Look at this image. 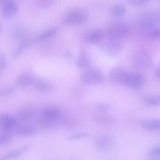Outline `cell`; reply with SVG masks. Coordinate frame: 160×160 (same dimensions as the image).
<instances>
[{
	"instance_id": "484cf974",
	"label": "cell",
	"mask_w": 160,
	"mask_h": 160,
	"mask_svg": "<svg viewBox=\"0 0 160 160\" xmlns=\"http://www.w3.org/2000/svg\"><path fill=\"white\" fill-rule=\"evenodd\" d=\"M29 43V42L27 39H26L24 41H22L20 42L19 45L16 49V50L14 51V52L12 54V58L14 60H16L17 59H18V58L21 56V54L22 53V52L24 51V49L28 46Z\"/></svg>"
},
{
	"instance_id": "30bf717a",
	"label": "cell",
	"mask_w": 160,
	"mask_h": 160,
	"mask_svg": "<svg viewBox=\"0 0 160 160\" xmlns=\"http://www.w3.org/2000/svg\"><path fill=\"white\" fill-rule=\"evenodd\" d=\"M106 52L111 56H116L120 53L123 48L122 44L119 39L108 38L104 46Z\"/></svg>"
},
{
	"instance_id": "9c48e42d",
	"label": "cell",
	"mask_w": 160,
	"mask_h": 160,
	"mask_svg": "<svg viewBox=\"0 0 160 160\" xmlns=\"http://www.w3.org/2000/svg\"><path fill=\"white\" fill-rule=\"evenodd\" d=\"M128 72H129L123 68L116 67L110 71L109 78L113 83L124 84Z\"/></svg>"
},
{
	"instance_id": "8d00e7d4",
	"label": "cell",
	"mask_w": 160,
	"mask_h": 160,
	"mask_svg": "<svg viewBox=\"0 0 160 160\" xmlns=\"http://www.w3.org/2000/svg\"><path fill=\"white\" fill-rule=\"evenodd\" d=\"M155 76L158 78H159V77H160V69H159V68H158L156 69V71H155Z\"/></svg>"
},
{
	"instance_id": "277c9868",
	"label": "cell",
	"mask_w": 160,
	"mask_h": 160,
	"mask_svg": "<svg viewBox=\"0 0 160 160\" xmlns=\"http://www.w3.org/2000/svg\"><path fill=\"white\" fill-rule=\"evenodd\" d=\"M81 81L89 85H97L102 83L104 81L102 72L98 68H90L82 73Z\"/></svg>"
},
{
	"instance_id": "d6986e66",
	"label": "cell",
	"mask_w": 160,
	"mask_h": 160,
	"mask_svg": "<svg viewBox=\"0 0 160 160\" xmlns=\"http://www.w3.org/2000/svg\"><path fill=\"white\" fill-rule=\"evenodd\" d=\"M28 149H29V146L25 145L20 148L12 149L10 151L8 152L4 156H2L0 160H10L12 159L18 158V157L21 156L23 153L26 152Z\"/></svg>"
},
{
	"instance_id": "60d3db41",
	"label": "cell",
	"mask_w": 160,
	"mask_h": 160,
	"mask_svg": "<svg viewBox=\"0 0 160 160\" xmlns=\"http://www.w3.org/2000/svg\"><path fill=\"white\" fill-rule=\"evenodd\" d=\"M0 76H1V72H0Z\"/></svg>"
},
{
	"instance_id": "1f68e13d",
	"label": "cell",
	"mask_w": 160,
	"mask_h": 160,
	"mask_svg": "<svg viewBox=\"0 0 160 160\" xmlns=\"http://www.w3.org/2000/svg\"><path fill=\"white\" fill-rule=\"evenodd\" d=\"M14 91H15L14 88L11 86H8L4 87L0 89V97L11 95L14 92Z\"/></svg>"
},
{
	"instance_id": "4fadbf2b",
	"label": "cell",
	"mask_w": 160,
	"mask_h": 160,
	"mask_svg": "<svg viewBox=\"0 0 160 160\" xmlns=\"http://www.w3.org/2000/svg\"><path fill=\"white\" fill-rule=\"evenodd\" d=\"M34 80L35 78L32 74L28 72H24L17 78L15 84L19 88H26L33 84Z\"/></svg>"
},
{
	"instance_id": "9a60e30c",
	"label": "cell",
	"mask_w": 160,
	"mask_h": 160,
	"mask_svg": "<svg viewBox=\"0 0 160 160\" xmlns=\"http://www.w3.org/2000/svg\"><path fill=\"white\" fill-rule=\"evenodd\" d=\"M58 121L52 120L45 118L41 114H39L36 118V123L38 126L46 129H52L57 127L58 124Z\"/></svg>"
},
{
	"instance_id": "f546056e",
	"label": "cell",
	"mask_w": 160,
	"mask_h": 160,
	"mask_svg": "<svg viewBox=\"0 0 160 160\" xmlns=\"http://www.w3.org/2000/svg\"><path fill=\"white\" fill-rule=\"evenodd\" d=\"M95 107L100 113H106L111 109V105L106 102H98L96 104Z\"/></svg>"
},
{
	"instance_id": "5bb4252c",
	"label": "cell",
	"mask_w": 160,
	"mask_h": 160,
	"mask_svg": "<svg viewBox=\"0 0 160 160\" xmlns=\"http://www.w3.org/2000/svg\"><path fill=\"white\" fill-rule=\"evenodd\" d=\"M42 116L48 119L58 121L60 119L62 112L60 109L54 106H49L44 108L40 112Z\"/></svg>"
},
{
	"instance_id": "74e56055",
	"label": "cell",
	"mask_w": 160,
	"mask_h": 160,
	"mask_svg": "<svg viewBox=\"0 0 160 160\" xmlns=\"http://www.w3.org/2000/svg\"><path fill=\"white\" fill-rule=\"evenodd\" d=\"M148 160H159V158H156V157H151V158L148 159Z\"/></svg>"
},
{
	"instance_id": "cb8c5ba5",
	"label": "cell",
	"mask_w": 160,
	"mask_h": 160,
	"mask_svg": "<svg viewBox=\"0 0 160 160\" xmlns=\"http://www.w3.org/2000/svg\"><path fill=\"white\" fill-rule=\"evenodd\" d=\"M92 118L94 119V121L102 124H113L115 122L113 118L106 114H103V113L95 114L92 117Z\"/></svg>"
},
{
	"instance_id": "4dcf8cb0",
	"label": "cell",
	"mask_w": 160,
	"mask_h": 160,
	"mask_svg": "<svg viewBox=\"0 0 160 160\" xmlns=\"http://www.w3.org/2000/svg\"><path fill=\"white\" fill-rule=\"evenodd\" d=\"M54 2V0H35V3L37 6L41 8H48L51 6Z\"/></svg>"
},
{
	"instance_id": "2e32d148",
	"label": "cell",
	"mask_w": 160,
	"mask_h": 160,
	"mask_svg": "<svg viewBox=\"0 0 160 160\" xmlns=\"http://www.w3.org/2000/svg\"><path fill=\"white\" fill-rule=\"evenodd\" d=\"M91 63V59L89 53L85 49H82L79 52L76 59V64L78 68L85 69L88 68Z\"/></svg>"
},
{
	"instance_id": "d4e9b609",
	"label": "cell",
	"mask_w": 160,
	"mask_h": 160,
	"mask_svg": "<svg viewBox=\"0 0 160 160\" xmlns=\"http://www.w3.org/2000/svg\"><path fill=\"white\" fill-rule=\"evenodd\" d=\"M143 102L149 106H157L160 104L159 96L156 94H151L146 96L143 99Z\"/></svg>"
},
{
	"instance_id": "83f0119b",
	"label": "cell",
	"mask_w": 160,
	"mask_h": 160,
	"mask_svg": "<svg viewBox=\"0 0 160 160\" xmlns=\"http://www.w3.org/2000/svg\"><path fill=\"white\" fill-rule=\"evenodd\" d=\"M59 121H61L64 126H67L68 128L75 127L77 124V122L73 119H70L69 118H64L62 116V114L61 116L60 119H59Z\"/></svg>"
},
{
	"instance_id": "7402d4cb",
	"label": "cell",
	"mask_w": 160,
	"mask_h": 160,
	"mask_svg": "<svg viewBox=\"0 0 160 160\" xmlns=\"http://www.w3.org/2000/svg\"><path fill=\"white\" fill-rule=\"evenodd\" d=\"M110 12L113 16L122 17L126 13V8L122 4H116L111 8Z\"/></svg>"
},
{
	"instance_id": "e0dca14e",
	"label": "cell",
	"mask_w": 160,
	"mask_h": 160,
	"mask_svg": "<svg viewBox=\"0 0 160 160\" xmlns=\"http://www.w3.org/2000/svg\"><path fill=\"white\" fill-rule=\"evenodd\" d=\"M33 84L37 91L42 93L51 92L54 88L52 83L42 79H35Z\"/></svg>"
},
{
	"instance_id": "7c38bea8",
	"label": "cell",
	"mask_w": 160,
	"mask_h": 160,
	"mask_svg": "<svg viewBox=\"0 0 160 160\" xmlns=\"http://www.w3.org/2000/svg\"><path fill=\"white\" fill-rule=\"evenodd\" d=\"M16 129V134L18 136L22 137L33 136L38 132L37 128L34 125L30 124H26L22 125L18 124Z\"/></svg>"
},
{
	"instance_id": "e575fe53",
	"label": "cell",
	"mask_w": 160,
	"mask_h": 160,
	"mask_svg": "<svg viewBox=\"0 0 160 160\" xmlns=\"http://www.w3.org/2000/svg\"><path fill=\"white\" fill-rule=\"evenodd\" d=\"M127 2L133 6H141L148 2L154 0H126Z\"/></svg>"
},
{
	"instance_id": "4316f807",
	"label": "cell",
	"mask_w": 160,
	"mask_h": 160,
	"mask_svg": "<svg viewBox=\"0 0 160 160\" xmlns=\"http://www.w3.org/2000/svg\"><path fill=\"white\" fill-rule=\"evenodd\" d=\"M57 32V29L55 28H51L49 29H46V31H43L41 34H40L38 38L37 39L39 41H42L48 39L53 36H54Z\"/></svg>"
},
{
	"instance_id": "d6a6232c",
	"label": "cell",
	"mask_w": 160,
	"mask_h": 160,
	"mask_svg": "<svg viewBox=\"0 0 160 160\" xmlns=\"http://www.w3.org/2000/svg\"><path fill=\"white\" fill-rule=\"evenodd\" d=\"M89 136L88 132H78L76 134H74L71 136H70L68 138L69 140L70 141H77V140H79L83 138H86V137H88Z\"/></svg>"
},
{
	"instance_id": "3957f363",
	"label": "cell",
	"mask_w": 160,
	"mask_h": 160,
	"mask_svg": "<svg viewBox=\"0 0 160 160\" xmlns=\"http://www.w3.org/2000/svg\"><path fill=\"white\" fill-rule=\"evenodd\" d=\"M130 28L124 22H114L109 25L107 29L106 33L108 38L119 39L130 32Z\"/></svg>"
},
{
	"instance_id": "44dd1931",
	"label": "cell",
	"mask_w": 160,
	"mask_h": 160,
	"mask_svg": "<svg viewBox=\"0 0 160 160\" xmlns=\"http://www.w3.org/2000/svg\"><path fill=\"white\" fill-rule=\"evenodd\" d=\"M34 110L29 106H25L20 108L17 112L18 118L22 121H27L31 119L34 115Z\"/></svg>"
},
{
	"instance_id": "6da1fadb",
	"label": "cell",
	"mask_w": 160,
	"mask_h": 160,
	"mask_svg": "<svg viewBox=\"0 0 160 160\" xmlns=\"http://www.w3.org/2000/svg\"><path fill=\"white\" fill-rule=\"evenodd\" d=\"M152 62L151 52L145 49H137L131 56V64L134 69L139 71L148 69L151 66Z\"/></svg>"
},
{
	"instance_id": "5b68a950",
	"label": "cell",
	"mask_w": 160,
	"mask_h": 160,
	"mask_svg": "<svg viewBox=\"0 0 160 160\" xmlns=\"http://www.w3.org/2000/svg\"><path fill=\"white\" fill-rule=\"evenodd\" d=\"M145 82V78L141 73L129 72L124 84L132 89H139L144 86Z\"/></svg>"
},
{
	"instance_id": "836d02e7",
	"label": "cell",
	"mask_w": 160,
	"mask_h": 160,
	"mask_svg": "<svg viewBox=\"0 0 160 160\" xmlns=\"http://www.w3.org/2000/svg\"><path fill=\"white\" fill-rule=\"evenodd\" d=\"M159 153H160V146L158 144L147 152V156H148L149 157H156L159 155Z\"/></svg>"
},
{
	"instance_id": "f35d334b",
	"label": "cell",
	"mask_w": 160,
	"mask_h": 160,
	"mask_svg": "<svg viewBox=\"0 0 160 160\" xmlns=\"http://www.w3.org/2000/svg\"><path fill=\"white\" fill-rule=\"evenodd\" d=\"M8 1H9V0H0V4L2 5V4H4V2H6Z\"/></svg>"
},
{
	"instance_id": "603a6c76",
	"label": "cell",
	"mask_w": 160,
	"mask_h": 160,
	"mask_svg": "<svg viewBox=\"0 0 160 160\" xmlns=\"http://www.w3.org/2000/svg\"><path fill=\"white\" fill-rule=\"evenodd\" d=\"M12 36L16 41H22L26 39V32L24 29L22 27H16L12 31Z\"/></svg>"
},
{
	"instance_id": "8992f818",
	"label": "cell",
	"mask_w": 160,
	"mask_h": 160,
	"mask_svg": "<svg viewBox=\"0 0 160 160\" xmlns=\"http://www.w3.org/2000/svg\"><path fill=\"white\" fill-rule=\"evenodd\" d=\"M94 144L100 151H108L113 148L114 141L112 137L106 134L97 136L94 139Z\"/></svg>"
},
{
	"instance_id": "d590c367",
	"label": "cell",
	"mask_w": 160,
	"mask_h": 160,
	"mask_svg": "<svg viewBox=\"0 0 160 160\" xmlns=\"http://www.w3.org/2000/svg\"><path fill=\"white\" fill-rule=\"evenodd\" d=\"M8 66V61L4 54H0V72L5 69Z\"/></svg>"
},
{
	"instance_id": "ab89813d",
	"label": "cell",
	"mask_w": 160,
	"mask_h": 160,
	"mask_svg": "<svg viewBox=\"0 0 160 160\" xmlns=\"http://www.w3.org/2000/svg\"><path fill=\"white\" fill-rule=\"evenodd\" d=\"M1 29H2V25H1V23L0 22V32L1 31Z\"/></svg>"
},
{
	"instance_id": "52a82bcc",
	"label": "cell",
	"mask_w": 160,
	"mask_h": 160,
	"mask_svg": "<svg viewBox=\"0 0 160 160\" xmlns=\"http://www.w3.org/2000/svg\"><path fill=\"white\" fill-rule=\"evenodd\" d=\"M105 38L104 32L99 29H90L83 35V41L91 44H98L102 42Z\"/></svg>"
},
{
	"instance_id": "8fae6325",
	"label": "cell",
	"mask_w": 160,
	"mask_h": 160,
	"mask_svg": "<svg viewBox=\"0 0 160 160\" xmlns=\"http://www.w3.org/2000/svg\"><path fill=\"white\" fill-rule=\"evenodd\" d=\"M18 125L17 119L13 116L2 114L0 115V127L4 131H10L16 128Z\"/></svg>"
},
{
	"instance_id": "ba28073f",
	"label": "cell",
	"mask_w": 160,
	"mask_h": 160,
	"mask_svg": "<svg viewBox=\"0 0 160 160\" xmlns=\"http://www.w3.org/2000/svg\"><path fill=\"white\" fill-rule=\"evenodd\" d=\"M18 6L14 0H9L2 4L1 16L4 19H10L18 13Z\"/></svg>"
},
{
	"instance_id": "ac0fdd59",
	"label": "cell",
	"mask_w": 160,
	"mask_h": 160,
	"mask_svg": "<svg viewBox=\"0 0 160 160\" xmlns=\"http://www.w3.org/2000/svg\"><path fill=\"white\" fill-rule=\"evenodd\" d=\"M142 36L151 39H158L160 37V29L159 26L139 28Z\"/></svg>"
},
{
	"instance_id": "7a4b0ae2",
	"label": "cell",
	"mask_w": 160,
	"mask_h": 160,
	"mask_svg": "<svg viewBox=\"0 0 160 160\" xmlns=\"http://www.w3.org/2000/svg\"><path fill=\"white\" fill-rule=\"evenodd\" d=\"M89 18L88 12L83 9H73L66 12L62 17V23L66 25H78L86 22Z\"/></svg>"
},
{
	"instance_id": "ffe728a7",
	"label": "cell",
	"mask_w": 160,
	"mask_h": 160,
	"mask_svg": "<svg viewBox=\"0 0 160 160\" xmlns=\"http://www.w3.org/2000/svg\"><path fill=\"white\" fill-rule=\"evenodd\" d=\"M141 126L148 131H158L160 128V121L158 119H146L141 122Z\"/></svg>"
},
{
	"instance_id": "f1b7e54d",
	"label": "cell",
	"mask_w": 160,
	"mask_h": 160,
	"mask_svg": "<svg viewBox=\"0 0 160 160\" xmlns=\"http://www.w3.org/2000/svg\"><path fill=\"white\" fill-rule=\"evenodd\" d=\"M12 141V136L10 134L6 132L0 135V146L8 145Z\"/></svg>"
}]
</instances>
